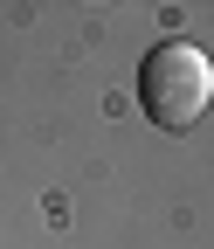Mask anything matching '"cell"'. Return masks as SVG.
Wrapping results in <instances>:
<instances>
[{
    "label": "cell",
    "instance_id": "6da1fadb",
    "mask_svg": "<svg viewBox=\"0 0 214 249\" xmlns=\"http://www.w3.org/2000/svg\"><path fill=\"white\" fill-rule=\"evenodd\" d=\"M207 97H214V70L194 42H159L138 70V104L159 132H187V124L207 118Z\"/></svg>",
    "mask_w": 214,
    "mask_h": 249
}]
</instances>
